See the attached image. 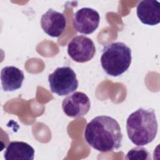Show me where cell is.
<instances>
[{
  "label": "cell",
  "instance_id": "6da1fadb",
  "mask_svg": "<svg viewBox=\"0 0 160 160\" xmlns=\"http://www.w3.org/2000/svg\"><path fill=\"white\" fill-rule=\"evenodd\" d=\"M84 136L87 143L100 152L118 149L122 144V134L118 121L108 116H98L89 122Z\"/></svg>",
  "mask_w": 160,
  "mask_h": 160
},
{
  "label": "cell",
  "instance_id": "7a4b0ae2",
  "mask_svg": "<svg viewBox=\"0 0 160 160\" xmlns=\"http://www.w3.org/2000/svg\"><path fill=\"white\" fill-rule=\"evenodd\" d=\"M158 129L157 118L153 109L139 108L131 113L126 121L128 136L136 146L151 142L156 136Z\"/></svg>",
  "mask_w": 160,
  "mask_h": 160
},
{
  "label": "cell",
  "instance_id": "3957f363",
  "mask_svg": "<svg viewBox=\"0 0 160 160\" xmlns=\"http://www.w3.org/2000/svg\"><path fill=\"white\" fill-rule=\"evenodd\" d=\"M132 60L131 49L122 42H112L104 46L101 64L109 76L117 77L125 72Z\"/></svg>",
  "mask_w": 160,
  "mask_h": 160
},
{
  "label": "cell",
  "instance_id": "277c9868",
  "mask_svg": "<svg viewBox=\"0 0 160 160\" xmlns=\"http://www.w3.org/2000/svg\"><path fill=\"white\" fill-rule=\"evenodd\" d=\"M48 82L51 92L61 96L75 91L79 85L76 74L69 66L57 68L49 75Z\"/></svg>",
  "mask_w": 160,
  "mask_h": 160
},
{
  "label": "cell",
  "instance_id": "5b68a950",
  "mask_svg": "<svg viewBox=\"0 0 160 160\" xmlns=\"http://www.w3.org/2000/svg\"><path fill=\"white\" fill-rule=\"evenodd\" d=\"M68 53L77 62L83 63L92 59L96 54L94 42L85 36L74 37L68 44Z\"/></svg>",
  "mask_w": 160,
  "mask_h": 160
},
{
  "label": "cell",
  "instance_id": "8992f818",
  "mask_svg": "<svg viewBox=\"0 0 160 160\" xmlns=\"http://www.w3.org/2000/svg\"><path fill=\"white\" fill-rule=\"evenodd\" d=\"M100 16L99 12L90 8H82L73 15L72 24L75 30L81 34H90L99 26Z\"/></svg>",
  "mask_w": 160,
  "mask_h": 160
},
{
  "label": "cell",
  "instance_id": "52a82bcc",
  "mask_svg": "<svg viewBox=\"0 0 160 160\" xmlns=\"http://www.w3.org/2000/svg\"><path fill=\"white\" fill-rule=\"evenodd\" d=\"M91 108L88 96L84 92L76 91L65 98L62 102V109L70 118H77L86 115Z\"/></svg>",
  "mask_w": 160,
  "mask_h": 160
},
{
  "label": "cell",
  "instance_id": "ba28073f",
  "mask_svg": "<svg viewBox=\"0 0 160 160\" xmlns=\"http://www.w3.org/2000/svg\"><path fill=\"white\" fill-rule=\"evenodd\" d=\"M41 26L48 36L59 38L65 30L66 19L62 13L53 9H49L41 16Z\"/></svg>",
  "mask_w": 160,
  "mask_h": 160
},
{
  "label": "cell",
  "instance_id": "9c48e42d",
  "mask_svg": "<svg viewBox=\"0 0 160 160\" xmlns=\"http://www.w3.org/2000/svg\"><path fill=\"white\" fill-rule=\"evenodd\" d=\"M136 13L143 24L156 25L160 22V2L156 0L141 1L137 5Z\"/></svg>",
  "mask_w": 160,
  "mask_h": 160
},
{
  "label": "cell",
  "instance_id": "30bf717a",
  "mask_svg": "<svg viewBox=\"0 0 160 160\" xmlns=\"http://www.w3.org/2000/svg\"><path fill=\"white\" fill-rule=\"evenodd\" d=\"M24 79L22 71L15 66H6L1 69V81L4 91H14L20 89Z\"/></svg>",
  "mask_w": 160,
  "mask_h": 160
},
{
  "label": "cell",
  "instance_id": "8fae6325",
  "mask_svg": "<svg viewBox=\"0 0 160 160\" xmlns=\"http://www.w3.org/2000/svg\"><path fill=\"white\" fill-rule=\"evenodd\" d=\"M4 158L6 160H33L34 149L27 142L11 141L4 151Z\"/></svg>",
  "mask_w": 160,
  "mask_h": 160
},
{
  "label": "cell",
  "instance_id": "7c38bea8",
  "mask_svg": "<svg viewBox=\"0 0 160 160\" xmlns=\"http://www.w3.org/2000/svg\"><path fill=\"white\" fill-rule=\"evenodd\" d=\"M126 159L138 160L149 159H151L150 152L147 150V149L142 147V146H138L128 151L126 154Z\"/></svg>",
  "mask_w": 160,
  "mask_h": 160
}]
</instances>
